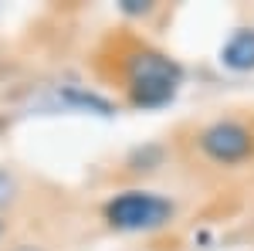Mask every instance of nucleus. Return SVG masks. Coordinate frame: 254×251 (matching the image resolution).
<instances>
[{
  "label": "nucleus",
  "instance_id": "f257e3e1",
  "mask_svg": "<svg viewBox=\"0 0 254 251\" xmlns=\"http://www.w3.org/2000/svg\"><path fill=\"white\" fill-rule=\"evenodd\" d=\"M119 75L126 102L139 112H159L173 105L187 78L180 61L149 44H132L119 61Z\"/></svg>",
  "mask_w": 254,
  "mask_h": 251
},
{
  "label": "nucleus",
  "instance_id": "f03ea898",
  "mask_svg": "<svg viewBox=\"0 0 254 251\" xmlns=\"http://www.w3.org/2000/svg\"><path fill=\"white\" fill-rule=\"evenodd\" d=\"M176 217V204L166 193L146 190V187H129V190L112 193L102 204V221L119 234H153L163 231Z\"/></svg>",
  "mask_w": 254,
  "mask_h": 251
},
{
  "label": "nucleus",
  "instance_id": "7ed1b4c3",
  "mask_svg": "<svg viewBox=\"0 0 254 251\" xmlns=\"http://www.w3.org/2000/svg\"><path fill=\"white\" fill-rule=\"evenodd\" d=\"M196 150L214 167H241L254 160V129L241 119H214L196 133Z\"/></svg>",
  "mask_w": 254,
  "mask_h": 251
},
{
  "label": "nucleus",
  "instance_id": "20e7f679",
  "mask_svg": "<svg viewBox=\"0 0 254 251\" xmlns=\"http://www.w3.org/2000/svg\"><path fill=\"white\" fill-rule=\"evenodd\" d=\"M55 102L61 109H68V112H85V116H102V119L116 116L112 98H105L102 92L88 88V85H58L55 88Z\"/></svg>",
  "mask_w": 254,
  "mask_h": 251
},
{
  "label": "nucleus",
  "instance_id": "39448f33",
  "mask_svg": "<svg viewBox=\"0 0 254 251\" xmlns=\"http://www.w3.org/2000/svg\"><path fill=\"white\" fill-rule=\"evenodd\" d=\"M217 61H220L227 72H237V75L254 72V24L234 27V31L227 34V41L220 44Z\"/></svg>",
  "mask_w": 254,
  "mask_h": 251
},
{
  "label": "nucleus",
  "instance_id": "423d86ee",
  "mask_svg": "<svg viewBox=\"0 0 254 251\" xmlns=\"http://www.w3.org/2000/svg\"><path fill=\"white\" fill-rule=\"evenodd\" d=\"M163 156L166 150L159 146V143H146V146H136L129 160H126V167L132 170V173H153L156 167H163Z\"/></svg>",
  "mask_w": 254,
  "mask_h": 251
},
{
  "label": "nucleus",
  "instance_id": "0eeeda50",
  "mask_svg": "<svg viewBox=\"0 0 254 251\" xmlns=\"http://www.w3.org/2000/svg\"><path fill=\"white\" fill-rule=\"evenodd\" d=\"M116 10L122 14V17L142 20V17H149V14L156 10V3H153V0H119V3H116Z\"/></svg>",
  "mask_w": 254,
  "mask_h": 251
},
{
  "label": "nucleus",
  "instance_id": "6e6552de",
  "mask_svg": "<svg viewBox=\"0 0 254 251\" xmlns=\"http://www.w3.org/2000/svg\"><path fill=\"white\" fill-rule=\"evenodd\" d=\"M14 190H17L14 176H10L7 170H3V167H0V207H7V204L14 200Z\"/></svg>",
  "mask_w": 254,
  "mask_h": 251
},
{
  "label": "nucleus",
  "instance_id": "1a4fd4ad",
  "mask_svg": "<svg viewBox=\"0 0 254 251\" xmlns=\"http://www.w3.org/2000/svg\"><path fill=\"white\" fill-rule=\"evenodd\" d=\"M17 251H34V248H31V245H24V248H17Z\"/></svg>",
  "mask_w": 254,
  "mask_h": 251
},
{
  "label": "nucleus",
  "instance_id": "9d476101",
  "mask_svg": "<svg viewBox=\"0 0 254 251\" xmlns=\"http://www.w3.org/2000/svg\"><path fill=\"white\" fill-rule=\"evenodd\" d=\"M0 238H3V221H0Z\"/></svg>",
  "mask_w": 254,
  "mask_h": 251
}]
</instances>
